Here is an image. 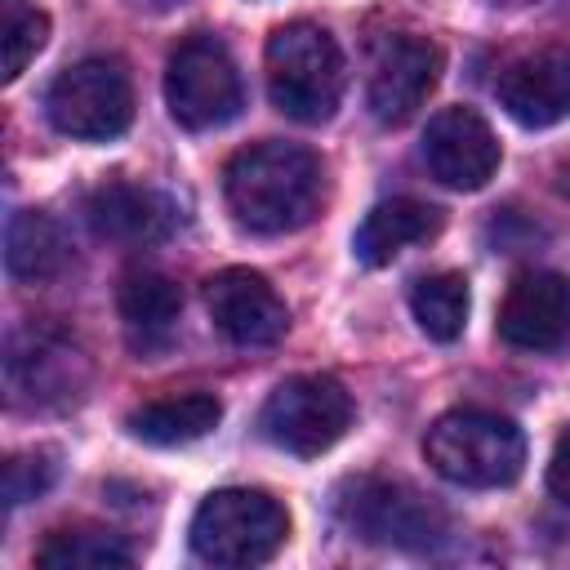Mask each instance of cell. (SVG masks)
<instances>
[{"label":"cell","instance_id":"9a60e30c","mask_svg":"<svg viewBox=\"0 0 570 570\" xmlns=\"http://www.w3.org/2000/svg\"><path fill=\"white\" fill-rule=\"evenodd\" d=\"M89 227L116 245H156L174 232V205L138 183H102L85 205Z\"/></svg>","mask_w":570,"mask_h":570},{"label":"cell","instance_id":"3957f363","mask_svg":"<svg viewBox=\"0 0 570 570\" xmlns=\"http://www.w3.org/2000/svg\"><path fill=\"white\" fill-rule=\"evenodd\" d=\"M267 94L281 116L321 125L343 98V53L316 22H285L267 36Z\"/></svg>","mask_w":570,"mask_h":570},{"label":"cell","instance_id":"30bf717a","mask_svg":"<svg viewBox=\"0 0 570 570\" xmlns=\"http://www.w3.org/2000/svg\"><path fill=\"white\" fill-rule=\"evenodd\" d=\"M441 80V49L428 36H387L370 62L365 102L379 125H405Z\"/></svg>","mask_w":570,"mask_h":570},{"label":"cell","instance_id":"2e32d148","mask_svg":"<svg viewBox=\"0 0 570 570\" xmlns=\"http://www.w3.org/2000/svg\"><path fill=\"white\" fill-rule=\"evenodd\" d=\"M441 232V209L428 205V200H414V196H392V200H379L356 236H352V254L365 263V267H383L392 263L401 249L410 245H423Z\"/></svg>","mask_w":570,"mask_h":570},{"label":"cell","instance_id":"7c38bea8","mask_svg":"<svg viewBox=\"0 0 570 570\" xmlns=\"http://www.w3.org/2000/svg\"><path fill=\"white\" fill-rule=\"evenodd\" d=\"M423 160L436 183L454 191H476L494 178L503 151L494 129L472 107H445L423 129Z\"/></svg>","mask_w":570,"mask_h":570},{"label":"cell","instance_id":"cb8c5ba5","mask_svg":"<svg viewBox=\"0 0 570 570\" xmlns=\"http://www.w3.org/2000/svg\"><path fill=\"white\" fill-rule=\"evenodd\" d=\"M548 490L570 503V428H561L557 445H552V459H548Z\"/></svg>","mask_w":570,"mask_h":570},{"label":"cell","instance_id":"ba28073f","mask_svg":"<svg viewBox=\"0 0 570 570\" xmlns=\"http://www.w3.org/2000/svg\"><path fill=\"white\" fill-rule=\"evenodd\" d=\"M165 102H169V116L191 134L223 129L227 120H236L245 107V89L227 45L214 36H187L169 53Z\"/></svg>","mask_w":570,"mask_h":570},{"label":"cell","instance_id":"277c9868","mask_svg":"<svg viewBox=\"0 0 570 570\" xmlns=\"http://www.w3.org/2000/svg\"><path fill=\"white\" fill-rule=\"evenodd\" d=\"M187 539L191 552L209 566H263L285 548L289 512L267 490H214L209 499H200Z\"/></svg>","mask_w":570,"mask_h":570},{"label":"cell","instance_id":"8992f818","mask_svg":"<svg viewBox=\"0 0 570 570\" xmlns=\"http://www.w3.org/2000/svg\"><path fill=\"white\" fill-rule=\"evenodd\" d=\"M352 396L330 374H294L272 387V396L258 410V432L298 459L325 454L347 428H352Z\"/></svg>","mask_w":570,"mask_h":570},{"label":"cell","instance_id":"4fadbf2b","mask_svg":"<svg viewBox=\"0 0 570 570\" xmlns=\"http://www.w3.org/2000/svg\"><path fill=\"white\" fill-rule=\"evenodd\" d=\"M499 338L517 352H557L570 338V276L521 272L499 303Z\"/></svg>","mask_w":570,"mask_h":570},{"label":"cell","instance_id":"9c48e42d","mask_svg":"<svg viewBox=\"0 0 570 570\" xmlns=\"http://www.w3.org/2000/svg\"><path fill=\"white\" fill-rule=\"evenodd\" d=\"M4 383H9V396L22 405H67L85 392L89 365L71 338L31 325L9 338Z\"/></svg>","mask_w":570,"mask_h":570},{"label":"cell","instance_id":"603a6c76","mask_svg":"<svg viewBox=\"0 0 570 570\" xmlns=\"http://www.w3.org/2000/svg\"><path fill=\"white\" fill-rule=\"evenodd\" d=\"M58 476V463L49 450H27L4 463V508H18L27 499H40Z\"/></svg>","mask_w":570,"mask_h":570},{"label":"cell","instance_id":"7402d4cb","mask_svg":"<svg viewBox=\"0 0 570 570\" xmlns=\"http://www.w3.org/2000/svg\"><path fill=\"white\" fill-rule=\"evenodd\" d=\"M45 40H49V18L40 9L9 4V18H4V85L27 71V62L45 49Z\"/></svg>","mask_w":570,"mask_h":570},{"label":"cell","instance_id":"ffe728a7","mask_svg":"<svg viewBox=\"0 0 570 570\" xmlns=\"http://www.w3.org/2000/svg\"><path fill=\"white\" fill-rule=\"evenodd\" d=\"M134 561L129 543L98 525H67L53 530L36 548V566L45 570H125Z\"/></svg>","mask_w":570,"mask_h":570},{"label":"cell","instance_id":"6da1fadb","mask_svg":"<svg viewBox=\"0 0 570 570\" xmlns=\"http://www.w3.org/2000/svg\"><path fill=\"white\" fill-rule=\"evenodd\" d=\"M223 196L245 232L285 236L316 218L325 196V169L307 147L267 138L227 160Z\"/></svg>","mask_w":570,"mask_h":570},{"label":"cell","instance_id":"484cf974","mask_svg":"<svg viewBox=\"0 0 570 570\" xmlns=\"http://www.w3.org/2000/svg\"><path fill=\"white\" fill-rule=\"evenodd\" d=\"M490 4H503V9H521V4H534V0H490Z\"/></svg>","mask_w":570,"mask_h":570},{"label":"cell","instance_id":"52a82bcc","mask_svg":"<svg viewBox=\"0 0 570 570\" xmlns=\"http://www.w3.org/2000/svg\"><path fill=\"white\" fill-rule=\"evenodd\" d=\"M45 111L58 134L80 142H107L134 120V85L116 58H80L53 76Z\"/></svg>","mask_w":570,"mask_h":570},{"label":"cell","instance_id":"8fae6325","mask_svg":"<svg viewBox=\"0 0 570 570\" xmlns=\"http://www.w3.org/2000/svg\"><path fill=\"white\" fill-rule=\"evenodd\" d=\"M205 307L209 321L232 338L236 347H272L289 330V307L272 289L267 276L249 267H223L205 281Z\"/></svg>","mask_w":570,"mask_h":570},{"label":"cell","instance_id":"d4e9b609","mask_svg":"<svg viewBox=\"0 0 570 570\" xmlns=\"http://www.w3.org/2000/svg\"><path fill=\"white\" fill-rule=\"evenodd\" d=\"M557 191L570 200V165H561V169H557Z\"/></svg>","mask_w":570,"mask_h":570},{"label":"cell","instance_id":"ac0fdd59","mask_svg":"<svg viewBox=\"0 0 570 570\" xmlns=\"http://www.w3.org/2000/svg\"><path fill=\"white\" fill-rule=\"evenodd\" d=\"M71 263L62 227L40 209H13L4 227V272L22 285H40L62 276Z\"/></svg>","mask_w":570,"mask_h":570},{"label":"cell","instance_id":"5b68a950","mask_svg":"<svg viewBox=\"0 0 570 570\" xmlns=\"http://www.w3.org/2000/svg\"><path fill=\"white\" fill-rule=\"evenodd\" d=\"M334 512L352 530V539H365L379 548L423 552V548H436L445 539V512L428 494H419L414 485L387 481V476L347 481L334 499Z\"/></svg>","mask_w":570,"mask_h":570},{"label":"cell","instance_id":"5bb4252c","mask_svg":"<svg viewBox=\"0 0 570 570\" xmlns=\"http://www.w3.org/2000/svg\"><path fill=\"white\" fill-rule=\"evenodd\" d=\"M499 107L525 125V129H548L570 116V49H534L517 62L503 67L499 85Z\"/></svg>","mask_w":570,"mask_h":570},{"label":"cell","instance_id":"7a4b0ae2","mask_svg":"<svg viewBox=\"0 0 570 570\" xmlns=\"http://www.w3.org/2000/svg\"><path fill=\"white\" fill-rule=\"evenodd\" d=\"M423 454L436 476L468 485V490H494V485H512L521 476L525 436L512 419L468 405V410L441 414L428 428Z\"/></svg>","mask_w":570,"mask_h":570},{"label":"cell","instance_id":"e0dca14e","mask_svg":"<svg viewBox=\"0 0 570 570\" xmlns=\"http://www.w3.org/2000/svg\"><path fill=\"white\" fill-rule=\"evenodd\" d=\"M116 307L125 321V334L138 352H160L174 338L178 312H183V294L169 276L160 272H129L116 289Z\"/></svg>","mask_w":570,"mask_h":570},{"label":"cell","instance_id":"44dd1931","mask_svg":"<svg viewBox=\"0 0 570 570\" xmlns=\"http://www.w3.org/2000/svg\"><path fill=\"white\" fill-rule=\"evenodd\" d=\"M468 307H472V298H468L463 272H432V276L414 281V289H410V312H414L419 330L436 343H454L463 334Z\"/></svg>","mask_w":570,"mask_h":570},{"label":"cell","instance_id":"d6986e66","mask_svg":"<svg viewBox=\"0 0 570 570\" xmlns=\"http://www.w3.org/2000/svg\"><path fill=\"white\" fill-rule=\"evenodd\" d=\"M223 419V401L209 396V392H183V396H160V401H147L138 405L125 428L129 436L147 441V445H187V441H200L218 428Z\"/></svg>","mask_w":570,"mask_h":570}]
</instances>
